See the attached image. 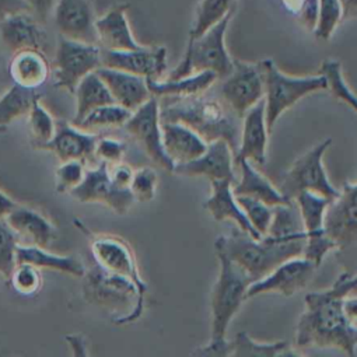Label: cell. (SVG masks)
Returning a JSON list of instances; mask_svg holds the SVG:
<instances>
[{"mask_svg": "<svg viewBox=\"0 0 357 357\" xmlns=\"http://www.w3.org/2000/svg\"><path fill=\"white\" fill-rule=\"evenodd\" d=\"M305 233L294 204L276 206L266 236L252 238L238 227L215 241V251L225 254L247 272L252 283L268 276L280 264L303 257Z\"/></svg>", "mask_w": 357, "mask_h": 357, "instance_id": "obj_1", "label": "cell"}, {"mask_svg": "<svg viewBox=\"0 0 357 357\" xmlns=\"http://www.w3.org/2000/svg\"><path fill=\"white\" fill-rule=\"evenodd\" d=\"M356 291L357 273L343 271L328 289L308 293L296 326V346L332 347L347 357H357V326L343 311V300Z\"/></svg>", "mask_w": 357, "mask_h": 357, "instance_id": "obj_2", "label": "cell"}, {"mask_svg": "<svg viewBox=\"0 0 357 357\" xmlns=\"http://www.w3.org/2000/svg\"><path fill=\"white\" fill-rule=\"evenodd\" d=\"M321 73L328 80V90L357 115V96L344 80L340 62L326 59ZM325 229L336 245L333 254L339 265L346 272L357 273V183L343 184L326 211Z\"/></svg>", "mask_w": 357, "mask_h": 357, "instance_id": "obj_3", "label": "cell"}, {"mask_svg": "<svg viewBox=\"0 0 357 357\" xmlns=\"http://www.w3.org/2000/svg\"><path fill=\"white\" fill-rule=\"evenodd\" d=\"M208 93V91H206ZM171 97L160 102L161 122H180L195 130L206 143L225 140L230 144L234 157L240 144L241 122L220 96Z\"/></svg>", "mask_w": 357, "mask_h": 357, "instance_id": "obj_4", "label": "cell"}, {"mask_svg": "<svg viewBox=\"0 0 357 357\" xmlns=\"http://www.w3.org/2000/svg\"><path fill=\"white\" fill-rule=\"evenodd\" d=\"M83 279V291L89 303L118 312L114 324H132L143 315L146 296L130 280L108 273L97 265L86 272Z\"/></svg>", "mask_w": 357, "mask_h": 357, "instance_id": "obj_5", "label": "cell"}, {"mask_svg": "<svg viewBox=\"0 0 357 357\" xmlns=\"http://www.w3.org/2000/svg\"><path fill=\"white\" fill-rule=\"evenodd\" d=\"M265 86V115L269 133L275 129L279 118L303 98L328 90L326 77L319 75L290 76L283 73L272 59L261 62Z\"/></svg>", "mask_w": 357, "mask_h": 357, "instance_id": "obj_6", "label": "cell"}, {"mask_svg": "<svg viewBox=\"0 0 357 357\" xmlns=\"http://www.w3.org/2000/svg\"><path fill=\"white\" fill-rule=\"evenodd\" d=\"M233 15L234 10L204 36L190 41L180 63L165 77L180 79L201 72H213L219 80L227 77L234 66V59L226 47V34Z\"/></svg>", "mask_w": 357, "mask_h": 357, "instance_id": "obj_7", "label": "cell"}, {"mask_svg": "<svg viewBox=\"0 0 357 357\" xmlns=\"http://www.w3.org/2000/svg\"><path fill=\"white\" fill-rule=\"evenodd\" d=\"M216 257L220 271L211 293V339H226L233 318L248 300L252 280L225 254L216 251Z\"/></svg>", "mask_w": 357, "mask_h": 357, "instance_id": "obj_8", "label": "cell"}, {"mask_svg": "<svg viewBox=\"0 0 357 357\" xmlns=\"http://www.w3.org/2000/svg\"><path fill=\"white\" fill-rule=\"evenodd\" d=\"M332 144V139L317 143L312 149L298 157L284 174L279 191L294 202L297 195L311 192L326 199L335 201L340 190L333 187L324 165V157Z\"/></svg>", "mask_w": 357, "mask_h": 357, "instance_id": "obj_9", "label": "cell"}, {"mask_svg": "<svg viewBox=\"0 0 357 357\" xmlns=\"http://www.w3.org/2000/svg\"><path fill=\"white\" fill-rule=\"evenodd\" d=\"M101 68V48L59 37L55 52L54 86L75 93L79 83Z\"/></svg>", "mask_w": 357, "mask_h": 357, "instance_id": "obj_10", "label": "cell"}, {"mask_svg": "<svg viewBox=\"0 0 357 357\" xmlns=\"http://www.w3.org/2000/svg\"><path fill=\"white\" fill-rule=\"evenodd\" d=\"M331 202V199L311 192H303L294 199L305 233L303 257L311 261L317 268L322 265L328 254L335 252L336 250L335 243L325 229V215Z\"/></svg>", "mask_w": 357, "mask_h": 357, "instance_id": "obj_11", "label": "cell"}, {"mask_svg": "<svg viewBox=\"0 0 357 357\" xmlns=\"http://www.w3.org/2000/svg\"><path fill=\"white\" fill-rule=\"evenodd\" d=\"M220 82L219 96L241 118L250 108L264 100L265 86L261 62L250 63L234 59L231 73Z\"/></svg>", "mask_w": 357, "mask_h": 357, "instance_id": "obj_12", "label": "cell"}, {"mask_svg": "<svg viewBox=\"0 0 357 357\" xmlns=\"http://www.w3.org/2000/svg\"><path fill=\"white\" fill-rule=\"evenodd\" d=\"M90 247L97 266L130 280L143 296L147 294L149 286L140 275L135 251L126 240L111 234H91Z\"/></svg>", "mask_w": 357, "mask_h": 357, "instance_id": "obj_13", "label": "cell"}, {"mask_svg": "<svg viewBox=\"0 0 357 357\" xmlns=\"http://www.w3.org/2000/svg\"><path fill=\"white\" fill-rule=\"evenodd\" d=\"M123 128L140 144L143 151L154 164L168 172H174L175 165L165 154L162 146L158 98L151 97L142 107L133 111Z\"/></svg>", "mask_w": 357, "mask_h": 357, "instance_id": "obj_14", "label": "cell"}, {"mask_svg": "<svg viewBox=\"0 0 357 357\" xmlns=\"http://www.w3.org/2000/svg\"><path fill=\"white\" fill-rule=\"evenodd\" d=\"M82 204H101L118 215H126L135 205L129 190L118 188L109 176V164L100 161L97 167L86 169L83 183L69 194Z\"/></svg>", "mask_w": 357, "mask_h": 357, "instance_id": "obj_15", "label": "cell"}, {"mask_svg": "<svg viewBox=\"0 0 357 357\" xmlns=\"http://www.w3.org/2000/svg\"><path fill=\"white\" fill-rule=\"evenodd\" d=\"M317 266L304 257H297L280 264L264 279L252 283L248 289L247 298L262 294L276 293L283 297H293L294 294L307 289L312 282Z\"/></svg>", "mask_w": 357, "mask_h": 357, "instance_id": "obj_16", "label": "cell"}, {"mask_svg": "<svg viewBox=\"0 0 357 357\" xmlns=\"http://www.w3.org/2000/svg\"><path fill=\"white\" fill-rule=\"evenodd\" d=\"M167 65V48L162 45H143L132 51L101 50V68L128 72L146 80L164 79Z\"/></svg>", "mask_w": 357, "mask_h": 357, "instance_id": "obj_17", "label": "cell"}, {"mask_svg": "<svg viewBox=\"0 0 357 357\" xmlns=\"http://www.w3.org/2000/svg\"><path fill=\"white\" fill-rule=\"evenodd\" d=\"M234 153L230 144L225 140H215L208 143V147L198 158L175 165L174 172L183 176H204L209 181H230L233 185L237 183L234 171Z\"/></svg>", "mask_w": 357, "mask_h": 357, "instance_id": "obj_18", "label": "cell"}, {"mask_svg": "<svg viewBox=\"0 0 357 357\" xmlns=\"http://www.w3.org/2000/svg\"><path fill=\"white\" fill-rule=\"evenodd\" d=\"M54 15L59 37L98 45L97 19L90 0H58Z\"/></svg>", "mask_w": 357, "mask_h": 357, "instance_id": "obj_19", "label": "cell"}, {"mask_svg": "<svg viewBox=\"0 0 357 357\" xmlns=\"http://www.w3.org/2000/svg\"><path fill=\"white\" fill-rule=\"evenodd\" d=\"M269 135L265 115V101L261 100L243 116L240 144L234 161L237 162L240 160H248L252 164L264 167L266 164Z\"/></svg>", "mask_w": 357, "mask_h": 357, "instance_id": "obj_20", "label": "cell"}, {"mask_svg": "<svg viewBox=\"0 0 357 357\" xmlns=\"http://www.w3.org/2000/svg\"><path fill=\"white\" fill-rule=\"evenodd\" d=\"M100 136L86 132L73 123L56 122V132L52 140L43 150L54 153L61 162L86 161L96 158V144Z\"/></svg>", "mask_w": 357, "mask_h": 357, "instance_id": "obj_21", "label": "cell"}, {"mask_svg": "<svg viewBox=\"0 0 357 357\" xmlns=\"http://www.w3.org/2000/svg\"><path fill=\"white\" fill-rule=\"evenodd\" d=\"M129 5H116L96 20L98 47L107 51H132L143 45L136 41L126 12Z\"/></svg>", "mask_w": 357, "mask_h": 357, "instance_id": "obj_22", "label": "cell"}, {"mask_svg": "<svg viewBox=\"0 0 357 357\" xmlns=\"http://www.w3.org/2000/svg\"><path fill=\"white\" fill-rule=\"evenodd\" d=\"M0 38L10 52L41 50L47 43V33L30 12L16 13L0 22Z\"/></svg>", "mask_w": 357, "mask_h": 357, "instance_id": "obj_23", "label": "cell"}, {"mask_svg": "<svg viewBox=\"0 0 357 357\" xmlns=\"http://www.w3.org/2000/svg\"><path fill=\"white\" fill-rule=\"evenodd\" d=\"M19 238V244L48 248L55 238V227L40 212L27 206H16L5 219Z\"/></svg>", "mask_w": 357, "mask_h": 357, "instance_id": "obj_24", "label": "cell"}, {"mask_svg": "<svg viewBox=\"0 0 357 357\" xmlns=\"http://www.w3.org/2000/svg\"><path fill=\"white\" fill-rule=\"evenodd\" d=\"M204 208L211 213L215 222H233L241 231L247 233L252 238H261L241 211L230 181H211V195L205 201Z\"/></svg>", "mask_w": 357, "mask_h": 357, "instance_id": "obj_25", "label": "cell"}, {"mask_svg": "<svg viewBox=\"0 0 357 357\" xmlns=\"http://www.w3.org/2000/svg\"><path fill=\"white\" fill-rule=\"evenodd\" d=\"M97 73L108 87L115 104L130 112L136 111L153 97L147 80L143 77L108 68H100Z\"/></svg>", "mask_w": 357, "mask_h": 357, "instance_id": "obj_26", "label": "cell"}, {"mask_svg": "<svg viewBox=\"0 0 357 357\" xmlns=\"http://www.w3.org/2000/svg\"><path fill=\"white\" fill-rule=\"evenodd\" d=\"M161 130L164 151L174 165L187 164L198 158L208 147V143L184 123L161 122Z\"/></svg>", "mask_w": 357, "mask_h": 357, "instance_id": "obj_27", "label": "cell"}, {"mask_svg": "<svg viewBox=\"0 0 357 357\" xmlns=\"http://www.w3.org/2000/svg\"><path fill=\"white\" fill-rule=\"evenodd\" d=\"M8 72L13 84L40 90L50 79L51 63L41 50H23L13 54L8 62Z\"/></svg>", "mask_w": 357, "mask_h": 357, "instance_id": "obj_28", "label": "cell"}, {"mask_svg": "<svg viewBox=\"0 0 357 357\" xmlns=\"http://www.w3.org/2000/svg\"><path fill=\"white\" fill-rule=\"evenodd\" d=\"M236 165H238L241 174L240 180L233 185L236 197H250L272 208L293 204L254 167L252 162L248 160H240Z\"/></svg>", "mask_w": 357, "mask_h": 357, "instance_id": "obj_29", "label": "cell"}, {"mask_svg": "<svg viewBox=\"0 0 357 357\" xmlns=\"http://www.w3.org/2000/svg\"><path fill=\"white\" fill-rule=\"evenodd\" d=\"M218 80L213 72H201L180 79L164 77L161 80H147V86L155 98L192 97L209 91Z\"/></svg>", "mask_w": 357, "mask_h": 357, "instance_id": "obj_30", "label": "cell"}, {"mask_svg": "<svg viewBox=\"0 0 357 357\" xmlns=\"http://www.w3.org/2000/svg\"><path fill=\"white\" fill-rule=\"evenodd\" d=\"M16 259L17 265L27 264L37 269H50L63 275H70L73 278H84L86 275V268L80 259L75 257L56 255L45 248L19 244Z\"/></svg>", "mask_w": 357, "mask_h": 357, "instance_id": "obj_31", "label": "cell"}, {"mask_svg": "<svg viewBox=\"0 0 357 357\" xmlns=\"http://www.w3.org/2000/svg\"><path fill=\"white\" fill-rule=\"evenodd\" d=\"M73 96L76 97V112L72 121L75 126L79 125L91 111L108 104H115L108 87L97 72L87 75L79 83Z\"/></svg>", "mask_w": 357, "mask_h": 357, "instance_id": "obj_32", "label": "cell"}, {"mask_svg": "<svg viewBox=\"0 0 357 357\" xmlns=\"http://www.w3.org/2000/svg\"><path fill=\"white\" fill-rule=\"evenodd\" d=\"M43 98L38 90L23 89L17 84L10 86L0 96V126H6L13 121L29 115L33 105Z\"/></svg>", "mask_w": 357, "mask_h": 357, "instance_id": "obj_33", "label": "cell"}, {"mask_svg": "<svg viewBox=\"0 0 357 357\" xmlns=\"http://www.w3.org/2000/svg\"><path fill=\"white\" fill-rule=\"evenodd\" d=\"M233 10H236V0H201L190 29L188 43L204 36Z\"/></svg>", "mask_w": 357, "mask_h": 357, "instance_id": "obj_34", "label": "cell"}, {"mask_svg": "<svg viewBox=\"0 0 357 357\" xmlns=\"http://www.w3.org/2000/svg\"><path fill=\"white\" fill-rule=\"evenodd\" d=\"M286 340L259 342L247 332H238L231 342H229L227 357H278L279 351L287 344Z\"/></svg>", "mask_w": 357, "mask_h": 357, "instance_id": "obj_35", "label": "cell"}, {"mask_svg": "<svg viewBox=\"0 0 357 357\" xmlns=\"http://www.w3.org/2000/svg\"><path fill=\"white\" fill-rule=\"evenodd\" d=\"M29 132L30 140L34 149L43 150L48 144L56 132V121L51 112L41 104V100L37 101L31 111L29 112Z\"/></svg>", "mask_w": 357, "mask_h": 357, "instance_id": "obj_36", "label": "cell"}, {"mask_svg": "<svg viewBox=\"0 0 357 357\" xmlns=\"http://www.w3.org/2000/svg\"><path fill=\"white\" fill-rule=\"evenodd\" d=\"M130 115H132V112L125 109L123 107H121L118 104H108V105H104V107H100V108L91 111L76 126L91 133L93 130L123 126L126 123V121L130 118Z\"/></svg>", "mask_w": 357, "mask_h": 357, "instance_id": "obj_37", "label": "cell"}, {"mask_svg": "<svg viewBox=\"0 0 357 357\" xmlns=\"http://www.w3.org/2000/svg\"><path fill=\"white\" fill-rule=\"evenodd\" d=\"M343 22L339 0H318V19L312 31L319 41H328Z\"/></svg>", "mask_w": 357, "mask_h": 357, "instance_id": "obj_38", "label": "cell"}, {"mask_svg": "<svg viewBox=\"0 0 357 357\" xmlns=\"http://www.w3.org/2000/svg\"><path fill=\"white\" fill-rule=\"evenodd\" d=\"M236 198H237V202H238L241 211L244 212L245 218L254 227V230L261 237L266 236V233L271 227L272 219H273L275 208H272L258 199L250 198V197H236Z\"/></svg>", "mask_w": 357, "mask_h": 357, "instance_id": "obj_39", "label": "cell"}, {"mask_svg": "<svg viewBox=\"0 0 357 357\" xmlns=\"http://www.w3.org/2000/svg\"><path fill=\"white\" fill-rule=\"evenodd\" d=\"M19 238L6 220H0V276L6 282L10 280L15 268L17 266L16 251Z\"/></svg>", "mask_w": 357, "mask_h": 357, "instance_id": "obj_40", "label": "cell"}, {"mask_svg": "<svg viewBox=\"0 0 357 357\" xmlns=\"http://www.w3.org/2000/svg\"><path fill=\"white\" fill-rule=\"evenodd\" d=\"M158 185V175L151 167H142L133 172L129 191L136 202L147 204L154 199Z\"/></svg>", "mask_w": 357, "mask_h": 357, "instance_id": "obj_41", "label": "cell"}, {"mask_svg": "<svg viewBox=\"0 0 357 357\" xmlns=\"http://www.w3.org/2000/svg\"><path fill=\"white\" fill-rule=\"evenodd\" d=\"M8 283L12 284V287L19 294L30 297L40 291L43 286V276L40 273V269L27 264H22L15 268L12 278Z\"/></svg>", "mask_w": 357, "mask_h": 357, "instance_id": "obj_42", "label": "cell"}, {"mask_svg": "<svg viewBox=\"0 0 357 357\" xmlns=\"http://www.w3.org/2000/svg\"><path fill=\"white\" fill-rule=\"evenodd\" d=\"M86 175L84 164L82 161H66L61 162L56 169V185L55 190L58 194H70L77 188Z\"/></svg>", "mask_w": 357, "mask_h": 357, "instance_id": "obj_43", "label": "cell"}, {"mask_svg": "<svg viewBox=\"0 0 357 357\" xmlns=\"http://www.w3.org/2000/svg\"><path fill=\"white\" fill-rule=\"evenodd\" d=\"M126 153V144L112 137H98L96 144V158L109 165L122 162Z\"/></svg>", "mask_w": 357, "mask_h": 357, "instance_id": "obj_44", "label": "cell"}, {"mask_svg": "<svg viewBox=\"0 0 357 357\" xmlns=\"http://www.w3.org/2000/svg\"><path fill=\"white\" fill-rule=\"evenodd\" d=\"M229 340L227 339H211L208 343L195 347L191 357H227Z\"/></svg>", "mask_w": 357, "mask_h": 357, "instance_id": "obj_45", "label": "cell"}, {"mask_svg": "<svg viewBox=\"0 0 357 357\" xmlns=\"http://www.w3.org/2000/svg\"><path fill=\"white\" fill-rule=\"evenodd\" d=\"M30 13L43 24H45L55 12L58 0H23Z\"/></svg>", "mask_w": 357, "mask_h": 357, "instance_id": "obj_46", "label": "cell"}, {"mask_svg": "<svg viewBox=\"0 0 357 357\" xmlns=\"http://www.w3.org/2000/svg\"><path fill=\"white\" fill-rule=\"evenodd\" d=\"M296 15L300 23L312 33L318 19V0H303Z\"/></svg>", "mask_w": 357, "mask_h": 357, "instance_id": "obj_47", "label": "cell"}, {"mask_svg": "<svg viewBox=\"0 0 357 357\" xmlns=\"http://www.w3.org/2000/svg\"><path fill=\"white\" fill-rule=\"evenodd\" d=\"M133 172L135 169L125 164V162H118V164H112L109 165V176L112 183L122 190H129V185L132 183L133 178Z\"/></svg>", "mask_w": 357, "mask_h": 357, "instance_id": "obj_48", "label": "cell"}, {"mask_svg": "<svg viewBox=\"0 0 357 357\" xmlns=\"http://www.w3.org/2000/svg\"><path fill=\"white\" fill-rule=\"evenodd\" d=\"M22 12H30L23 0H0V22Z\"/></svg>", "mask_w": 357, "mask_h": 357, "instance_id": "obj_49", "label": "cell"}, {"mask_svg": "<svg viewBox=\"0 0 357 357\" xmlns=\"http://www.w3.org/2000/svg\"><path fill=\"white\" fill-rule=\"evenodd\" d=\"M68 344L70 346L72 350V357H90L86 346V340L82 335H66L65 336Z\"/></svg>", "mask_w": 357, "mask_h": 357, "instance_id": "obj_50", "label": "cell"}, {"mask_svg": "<svg viewBox=\"0 0 357 357\" xmlns=\"http://www.w3.org/2000/svg\"><path fill=\"white\" fill-rule=\"evenodd\" d=\"M343 311H344L349 322L351 325L357 326V294L353 296V293H351L343 300Z\"/></svg>", "mask_w": 357, "mask_h": 357, "instance_id": "obj_51", "label": "cell"}, {"mask_svg": "<svg viewBox=\"0 0 357 357\" xmlns=\"http://www.w3.org/2000/svg\"><path fill=\"white\" fill-rule=\"evenodd\" d=\"M10 86H13V82L8 72V62L0 58V96H2Z\"/></svg>", "mask_w": 357, "mask_h": 357, "instance_id": "obj_52", "label": "cell"}, {"mask_svg": "<svg viewBox=\"0 0 357 357\" xmlns=\"http://www.w3.org/2000/svg\"><path fill=\"white\" fill-rule=\"evenodd\" d=\"M16 206L17 204L12 198H9L6 194L0 191V220L6 219Z\"/></svg>", "mask_w": 357, "mask_h": 357, "instance_id": "obj_53", "label": "cell"}, {"mask_svg": "<svg viewBox=\"0 0 357 357\" xmlns=\"http://www.w3.org/2000/svg\"><path fill=\"white\" fill-rule=\"evenodd\" d=\"M339 3L342 8L343 22L357 17V0H339Z\"/></svg>", "mask_w": 357, "mask_h": 357, "instance_id": "obj_54", "label": "cell"}, {"mask_svg": "<svg viewBox=\"0 0 357 357\" xmlns=\"http://www.w3.org/2000/svg\"><path fill=\"white\" fill-rule=\"evenodd\" d=\"M278 357H304L297 349H294L290 343H287L278 354Z\"/></svg>", "mask_w": 357, "mask_h": 357, "instance_id": "obj_55", "label": "cell"}, {"mask_svg": "<svg viewBox=\"0 0 357 357\" xmlns=\"http://www.w3.org/2000/svg\"><path fill=\"white\" fill-rule=\"evenodd\" d=\"M301 2H303V0H282V3H283L290 12H294V13L298 10Z\"/></svg>", "mask_w": 357, "mask_h": 357, "instance_id": "obj_56", "label": "cell"}, {"mask_svg": "<svg viewBox=\"0 0 357 357\" xmlns=\"http://www.w3.org/2000/svg\"><path fill=\"white\" fill-rule=\"evenodd\" d=\"M8 130V128L6 126H0V133H5Z\"/></svg>", "mask_w": 357, "mask_h": 357, "instance_id": "obj_57", "label": "cell"}]
</instances>
